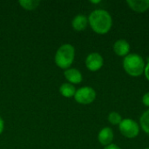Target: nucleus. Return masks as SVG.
Masks as SVG:
<instances>
[{"label":"nucleus","mask_w":149,"mask_h":149,"mask_svg":"<svg viewBox=\"0 0 149 149\" xmlns=\"http://www.w3.org/2000/svg\"><path fill=\"white\" fill-rule=\"evenodd\" d=\"M88 24L92 30L98 34L107 33L113 25V19L108 11L106 10H94L88 17Z\"/></svg>","instance_id":"obj_1"},{"label":"nucleus","mask_w":149,"mask_h":149,"mask_svg":"<svg viewBox=\"0 0 149 149\" xmlns=\"http://www.w3.org/2000/svg\"><path fill=\"white\" fill-rule=\"evenodd\" d=\"M145 61L143 58L137 53H129L124 58L123 67L126 72L131 77L141 76L145 70Z\"/></svg>","instance_id":"obj_2"},{"label":"nucleus","mask_w":149,"mask_h":149,"mask_svg":"<svg viewBox=\"0 0 149 149\" xmlns=\"http://www.w3.org/2000/svg\"><path fill=\"white\" fill-rule=\"evenodd\" d=\"M75 58V48L70 44L61 45L55 54V64L61 69H68L72 65Z\"/></svg>","instance_id":"obj_3"},{"label":"nucleus","mask_w":149,"mask_h":149,"mask_svg":"<svg viewBox=\"0 0 149 149\" xmlns=\"http://www.w3.org/2000/svg\"><path fill=\"white\" fill-rule=\"evenodd\" d=\"M121 134L128 139H134L139 135L140 127L138 123L132 119H124L119 125Z\"/></svg>","instance_id":"obj_4"},{"label":"nucleus","mask_w":149,"mask_h":149,"mask_svg":"<svg viewBox=\"0 0 149 149\" xmlns=\"http://www.w3.org/2000/svg\"><path fill=\"white\" fill-rule=\"evenodd\" d=\"M96 99V92L93 87L84 86L76 90L74 100L82 105H88L93 103Z\"/></svg>","instance_id":"obj_5"},{"label":"nucleus","mask_w":149,"mask_h":149,"mask_svg":"<svg viewBox=\"0 0 149 149\" xmlns=\"http://www.w3.org/2000/svg\"><path fill=\"white\" fill-rule=\"evenodd\" d=\"M103 57L98 52H92L86 58V66L91 72L99 71L103 66Z\"/></svg>","instance_id":"obj_6"},{"label":"nucleus","mask_w":149,"mask_h":149,"mask_svg":"<svg viewBox=\"0 0 149 149\" xmlns=\"http://www.w3.org/2000/svg\"><path fill=\"white\" fill-rule=\"evenodd\" d=\"M113 52L120 57H126L129 54L130 45L125 39H118L113 45Z\"/></svg>","instance_id":"obj_7"},{"label":"nucleus","mask_w":149,"mask_h":149,"mask_svg":"<svg viewBox=\"0 0 149 149\" xmlns=\"http://www.w3.org/2000/svg\"><path fill=\"white\" fill-rule=\"evenodd\" d=\"M113 137H114L113 131L110 127H104V128H102L100 131L99 134H98L99 142L101 145L106 146V147L110 145V144H112Z\"/></svg>","instance_id":"obj_8"},{"label":"nucleus","mask_w":149,"mask_h":149,"mask_svg":"<svg viewBox=\"0 0 149 149\" xmlns=\"http://www.w3.org/2000/svg\"><path fill=\"white\" fill-rule=\"evenodd\" d=\"M64 75L70 84H79L83 80L81 72L76 68H68L65 71Z\"/></svg>","instance_id":"obj_9"},{"label":"nucleus","mask_w":149,"mask_h":149,"mask_svg":"<svg viewBox=\"0 0 149 149\" xmlns=\"http://www.w3.org/2000/svg\"><path fill=\"white\" fill-rule=\"evenodd\" d=\"M127 3L134 11L141 13L149 9V0H127Z\"/></svg>","instance_id":"obj_10"},{"label":"nucleus","mask_w":149,"mask_h":149,"mask_svg":"<svg viewBox=\"0 0 149 149\" xmlns=\"http://www.w3.org/2000/svg\"><path fill=\"white\" fill-rule=\"evenodd\" d=\"M87 24H88V18L83 14H79L75 16L72 21V28L77 31H81L86 30Z\"/></svg>","instance_id":"obj_11"},{"label":"nucleus","mask_w":149,"mask_h":149,"mask_svg":"<svg viewBox=\"0 0 149 149\" xmlns=\"http://www.w3.org/2000/svg\"><path fill=\"white\" fill-rule=\"evenodd\" d=\"M59 93L65 98L74 97L76 93V88L72 84L70 83H64L59 87Z\"/></svg>","instance_id":"obj_12"},{"label":"nucleus","mask_w":149,"mask_h":149,"mask_svg":"<svg viewBox=\"0 0 149 149\" xmlns=\"http://www.w3.org/2000/svg\"><path fill=\"white\" fill-rule=\"evenodd\" d=\"M18 3L24 10H35L36 8H38L40 2L38 0H19Z\"/></svg>","instance_id":"obj_13"},{"label":"nucleus","mask_w":149,"mask_h":149,"mask_svg":"<svg viewBox=\"0 0 149 149\" xmlns=\"http://www.w3.org/2000/svg\"><path fill=\"white\" fill-rule=\"evenodd\" d=\"M140 124H141L142 130L147 134H149V109L146 112H144L143 114L141 116Z\"/></svg>","instance_id":"obj_14"},{"label":"nucleus","mask_w":149,"mask_h":149,"mask_svg":"<svg viewBox=\"0 0 149 149\" xmlns=\"http://www.w3.org/2000/svg\"><path fill=\"white\" fill-rule=\"evenodd\" d=\"M107 120L112 125H120V123L122 121V117L117 112H111L108 114Z\"/></svg>","instance_id":"obj_15"},{"label":"nucleus","mask_w":149,"mask_h":149,"mask_svg":"<svg viewBox=\"0 0 149 149\" xmlns=\"http://www.w3.org/2000/svg\"><path fill=\"white\" fill-rule=\"evenodd\" d=\"M142 102H143V104L146 107H149V92L143 95V97H142Z\"/></svg>","instance_id":"obj_16"},{"label":"nucleus","mask_w":149,"mask_h":149,"mask_svg":"<svg viewBox=\"0 0 149 149\" xmlns=\"http://www.w3.org/2000/svg\"><path fill=\"white\" fill-rule=\"evenodd\" d=\"M144 74H145V77L146 79L149 81V62L147 63L146 66H145V70H144Z\"/></svg>","instance_id":"obj_17"},{"label":"nucleus","mask_w":149,"mask_h":149,"mask_svg":"<svg viewBox=\"0 0 149 149\" xmlns=\"http://www.w3.org/2000/svg\"><path fill=\"white\" fill-rule=\"evenodd\" d=\"M104 149H121L119 146H117L116 144H110V145H108V146H107V147H105V148Z\"/></svg>","instance_id":"obj_18"},{"label":"nucleus","mask_w":149,"mask_h":149,"mask_svg":"<svg viewBox=\"0 0 149 149\" xmlns=\"http://www.w3.org/2000/svg\"><path fill=\"white\" fill-rule=\"evenodd\" d=\"M3 128H4V122H3V120L2 117L0 116V134L3 133Z\"/></svg>","instance_id":"obj_19"},{"label":"nucleus","mask_w":149,"mask_h":149,"mask_svg":"<svg viewBox=\"0 0 149 149\" xmlns=\"http://www.w3.org/2000/svg\"><path fill=\"white\" fill-rule=\"evenodd\" d=\"M91 3H100V1H91Z\"/></svg>","instance_id":"obj_20"},{"label":"nucleus","mask_w":149,"mask_h":149,"mask_svg":"<svg viewBox=\"0 0 149 149\" xmlns=\"http://www.w3.org/2000/svg\"><path fill=\"white\" fill-rule=\"evenodd\" d=\"M146 149H149V148H146Z\"/></svg>","instance_id":"obj_21"}]
</instances>
